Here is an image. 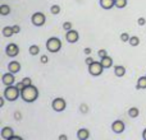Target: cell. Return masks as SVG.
I'll use <instances>...</instances> for the list:
<instances>
[{
  "instance_id": "6da1fadb",
  "label": "cell",
  "mask_w": 146,
  "mask_h": 140,
  "mask_svg": "<svg viewBox=\"0 0 146 140\" xmlns=\"http://www.w3.org/2000/svg\"><path fill=\"white\" fill-rule=\"evenodd\" d=\"M21 97L25 102H28V103H32L37 99L38 97V90L35 85H27V87L23 88V90L21 92Z\"/></svg>"
},
{
  "instance_id": "7a4b0ae2",
  "label": "cell",
  "mask_w": 146,
  "mask_h": 140,
  "mask_svg": "<svg viewBox=\"0 0 146 140\" xmlns=\"http://www.w3.org/2000/svg\"><path fill=\"white\" fill-rule=\"evenodd\" d=\"M19 96H21V90L17 88V85H8V87H5L4 97H5V99H8L9 102L17 101Z\"/></svg>"
},
{
  "instance_id": "3957f363",
  "label": "cell",
  "mask_w": 146,
  "mask_h": 140,
  "mask_svg": "<svg viewBox=\"0 0 146 140\" xmlns=\"http://www.w3.org/2000/svg\"><path fill=\"white\" fill-rule=\"evenodd\" d=\"M46 48H48V51L51 54L58 52L62 48V41L59 40L58 37H50L48 40V42H46Z\"/></svg>"
},
{
  "instance_id": "277c9868",
  "label": "cell",
  "mask_w": 146,
  "mask_h": 140,
  "mask_svg": "<svg viewBox=\"0 0 146 140\" xmlns=\"http://www.w3.org/2000/svg\"><path fill=\"white\" fill-rule=\"evenodd\" d=\"M104 71V66L101 65L100 61H94L91 65H88V73H90L92 77H99L101 75Z\"/></svg>"
},
{
  "instance_id": "5b68a950",
  "label": "cell",
  "mask_w": 146,
  "mask_h": 140,
  "mask_svg": "<svg viewBox=\"0 0 146 140\" xmlns=\"http://www.w3.org/2000/svg\"><path fill=\"white\" fill-rule=\"evenodd\" d=\"M45 20H46L45 14L41 13V12L35 13V14L31 17V22H32V24L36 26V27H41V26H44L45 24Z\"/></svg>"
},
{
  "instance_id": "8992f818",
  "label": "cell",
  "mask_w": 146,
  "mask_h": 140,
  "mask_svg": "<svg viewBox=\"0 0 146 140\" xmlns=\"http://www.w3.org/2000/svg\"><path fill=\"white\" fill-rule=\"evenodd\" d=\"M51 107H53V110L56 111V112H62V111H64L66 110V107H67L66 99L62 98V97L55 98V99L53 101V103H51Z\"/></svg>"
},
{
  "instance_id": "52a82bcc",
  "label": "cell",
  "mask_w": 146,
  "mask_h": 140,
  "mask_svg": "<svg viewBox=\"0 0 146 140\" xmlns=\"http://www.w3.org/2000/svg\"><path fill=\"white\" fill-rule=\"evenodd\" d=\"M5 54H7L9 58H15V56L19 54V47L15 43H9V45L5 47Z\"/></svg>"
},
{
  "instance_id": "ba28073f",
  "label": "cell",
  "mask_w": 146,
  "mask_h": 140,
  "mask_svg": "<svg viewBox=\"0 0 146 140\" xmlns=\"http://www.w3.org/2000/svg\"><path fill=\"white\" fill-rule=\"evenodd\" d=\"M1 80H3V84H4L5 87H8V85H13V84H14L15 77H14V74H13V73L9 71V73H5V74L3 75Z\"/></svg>"
},
{
  "instance_id": "9c48e42d",
  "label": "cell",
  "mask_w": 146,
  "mask_h": 140,
  "mask_svg": "<svg viewBox=\"0 0 146 140\" xmlns=\"http://www.w3.org/2000/svg\"><path fill=\"white\" fill-rule=\"evenodd\" d=\"M66 38H67V41H68L69 43H76L78 40H80V35H78L77 31L71 29V31H67Z\"/></svg>"
},
{
  "instance_id": "30bf717a",
  "label": "cell",
  "mask_w": 146,
  "mask_h": 140,
  "mask_svg": "<svg viewBox=\"0 0 146 140\" xmlns=\"http://www.w3.org/2000/svg\"><path fill=\"white\" fill-rule=\"evenodd\" d=\"M0 135H1V139L4 140H10L13 136V129L10 126H4L0 131Z\"/></svg>"
},
{
  "instance_id": "8fae6325",
  "label": "cell",
  "mask_w": 146,
  "mask_h": 140,
  "mask_svg": "<svg viewBox=\"0 0 146 140\" xmlns=\"http://www.w3.org/2000/svg\"><path fill=\"white\" fill-rule=\"evenodd\" d=\"M111 130H113L115 134L123 133V131H124V124H123V121H121V120L114 121V122L111 124Z\"/></svg>"
},
{
  "instance_id": "7c38bea8",
  "label": "cell",
  "mask_w": 146,
  "mask_h": 140,
  "mask_svg": "<svg viewBox=\"0 0 146 140\" xmlns=\"http://www.w3.org/2000/svg\"><path fill=\"white\" fill-rule=\"evenodd\" d=\"M8 69H9L10 73H13V74H17L18 71L21 70V64L18 63V61L13 60L9 63V65H8Z\"/></svg>"
},
{
  "instance_id": "4fadbf2b",
  "label": "cell",
  "mask_w": 146,
  "mask_h": 140,
  "mask_svg": "<svg viewBox=\"0 0 146 140\" xmlns=\"http://www.w3.org/2000/svg\"><path fill=\"white\" fill-rule=\"evenodd\" d=\"M100 5L103 9H111L113 7H115V0H100Z\"/></svg>"
},
{
  "instance_id": "5bb4252c",
  "label": "cell",
  "mask_w": 146,
  "mask_h": 140,
  "mask_svg": "<svg viewBox=\"0 0 146 140\" xmlns=\"http://www.w3.org/2000/svg\"><path fill=\"white\" fill-rule=\"evenodd\" d=\"M77 138L80 140H87L90 138V131L87 129H80L77 131Z\"/></svg>"
},
{
  "instance_id": "9a60e30c",
  "label": "cell",
  "mask_w": 146,
  "mask_h": 140,
  "mask_svg": "<svg viewBox=\"0 0 146 140\" xmlns=\"http://www.w3.org/2000/svg\"><path fill=\"white\" fill-rule=\"evenodd\" d=\"M100 63H101V65L104 66V69H108L113 65V59L109 58V56H105V58H101Z\"/></svg>"
},
{
  "instance_id": "2e32d148",
  "label": "cell",
  "mask_w": 146,
  "mask_h": 140,
  "mask_svg": "<svg viewBox=\"0 0 146 140\" xmlns=\"http://www.w3.org/2000/svg\"><path fill=\"white\" fill-rule=\"evenodd\" d=\"M114 74L117 75V77H123L124 74H126V68L124 66H122V65H117V66H114Z\"/></svg>"
},
{
  "instance_id": "e0dca14e",
  "label": "cell",
  "mask_w": 146,
  "mask_h": 140,
  "mask_svg": "<svg viewBox=\"0 0 146 140\" xmlns=\"http://www.w3.org/2000/svg\"><path fill=\"white\" fill-rule=\"evenodd\" d=\"M13 35H14L13 27H9V26H7V27L3 28V36H4V37H12Z\"/></svg>"
},
{
  "instance_id": "ac0fdd59",
  "label": "cell",
  "mask_w": 146,
  "mask_h": 140,
  "mask_svg": "<svg viewBox=\"0 0 146 140\" xmlns=\"http://www.w3.org/2000/svg\"><path fill=\"white\" fill-rule=\"evenodd\" d=\"M137 89H146V77H141L137 80Z\"/></svg>"
},
{
  "instance_id": "d6986e66",
  "label": "cell",
  "mask_w": 146,
  "mask_h": 140,
  "mask_svg": "<svg viewBox=\"0 0 146 140\" xmlns=\"http://www.w3.org/2000/svg\"><path fill=\"white\" fill-rule=\"evenodd\" d=\"M0 14H1V15L10 14V7H9V5H7V4L0 5Z\"/></svg>"
},
{
  "instance_id": "ffe728a7",
  "label": "cell",
  "mask_w": 146,
  "mask_h": 140,
  "mask_svg": "<svg viewBox=\"0 0 146 140\" xmlns=\"http://www.w3.org/2000/svg\"><path fill=\"white\" fill-rule=\"evenodd\" d=\"M139 113H140V111L137 107H132V108H129V111H128L129 117H132V118H136L137 116H139Z\"/></svg>"
},
{
  "instance_id": "44dd1931",
  "label": "cell",
  "mask_w": 146,
  "mask_h": 140,
  "mask_svg": "<svg viewBox=\"0 0 146 140\" xmlns=\"http://www.w3.org/2000/svg\"><path fill=\"white\" fill-rule=\"evenodd\" d=\"M38 52H40V47H38L37 45H32V46H30V54H31L32 56L38 55Z\"/></svg>"
},
{
  "instance_id": "7402d4cb",
  "label": "cell",
  "mask_w": 146,
  "mask_h": 140,
  "mask_svg": "<svg viewBox=\"0 0 146 140\" xmlns=\"http://www.w3.org/2000/svg\"><path fill=\"white\" fill-rule=\"evenodd\" d=\"M129 45L132 46V47H136V46L140 45V38L137 37V36H133V37L129 38Z\"/></svg>"
},
{
  "instance_id": "603a6c76",
  "label": "cell",
  "mask_w": 146,
  "mask_h": 140,
  "mask_svg": "<svg viewBox=\"0 0 146 140\" xmlns=\"http://www.w3.org/2000/svg\"><path fill=\"white\" fill-rule=\"evenodd\" d=\"M127 5V0H115V7L118 9H123Z\"/></svg>"
},
{
  "instance_id": "cb8c5ba5",
  "label": "cell",
  "mask_w": 146,
  "mask_h": 140,
  "mask_svg": "<svg viewBox=\"0 0 146 140\" xmlns=\"http://www.w3.org/2000/svg\"><path fill=\"white\" fill-rule=\"evenodd\" d=\"M50 13H51V14H54V15L59 14V13H60V7H59V5H51Z\"/></svg>"
},
{
  "instance_id": "d4e9b609",
  "label": "cell",
  "mask_w": 146,
  "mask_h": 140,
  "mask_svg": "<svg viewBox=\"0 0 146 140\" xmlns=\"http://www.w3.org/2000/svg\"><path fill=\"white\" fill-rule=\"evenodd\" d=\"M129 38L131 37H129V35L127 32H124V33H122L121 35V40L123 41V42H129Z\"/></svg>"
},
{
  "instance_id": "484cf974",
  "label": "cell",
  "mask_w": 146,
  "mask_h": 140,
  "mask_svg": "<svg viewBox=\"0 0 146 140\" xmlns=\"http://www.w3.org/2000/svg\"><path fill=\"white\" fill-rule=\"evenodd\" d=\"M63 29L64 31H71L72 29V23L71 22H64L63 23Z\"/></svg>"
},
{
  "instance_id": "4316f807",
  "label": "cell",
  "mask_w": 146,
  "mask_h": 140,
  "mask_svg": "<svg viewBox=\"0 0 146 140\" xmlns=\"http://www.w3.org/2000/svg\"><path fill=\"white\" fill-rule=\"evenodd\" d=\"M22 83L25 84V87H27V85H31V84H32V80H31V78H27V77H26V78H23V79H22Z\"/></svg>"
},
{
  "instance_id": "83f0119b",
  "label": "cell",
  "mask_w": 146,
  "mask_h": 140,
  "mask_svg": "<svg viewBox=\"0 0 146 140\" xmlns=\"http://www.w3.org/2000/svg\"><path fill=\"white\" fill-rule=\"evenodd\" d=\"M98 54H99V56H100V58H105V56H108V52H106V50H100Z\"/></svg>"
},
{
  "instance_id": "f1b7e54d",
  "label": "cell",
  "mask_w": 146,
  "mask_h": 140,
  "mask_svg": "<svg viewBox=\"0 0 146 140\" xmlns=\"http://www.w3.org/2000/svg\"><path fill=\"white\" fill-rule=\"evenodd\" d=\"M40 61H41V64H48V61H49L48 56H46V55H42V56H41V59H40Z\"/></svg>"
},
{
  "instance_id": "f546056e",
  "label": "cell",
  "mask_w": 146,
  "mask_h": 140,
  "mask_svg": "<svg viewBox=\"0 0 146 140\" xmlns=\"http://www.w3.org/2000/svg\"><path fill=\"white\" fill-rule=\"evenodd\" d=\"M137 23H139V26H145L146 24V19H145V18H139Z\"/></svg>"
},
{
  "instance_id": "4dcf8cb0",
  "label": "cell",
  "mask_w": 146,
  "mask_h": 140,
  "mask_svg": "<svg viewBox=\"0 0 146 140\" xmlns=\"http://www.w3.org/2000/svg\"><path fill=\"white\" fill-rule=\"evenodd\" d=\"M15 85H17V88L21 90V92H22V90H23V88H25V84H23V83H22V80H21L19 83H17V84H15Z\"/></svg>"
},
{
  "instance_id": "1f68e13d",
  "label": "cell",
  "mask_w": 146,
  "mask_h": 140,
  "mask_svg": "<svg viewBox=\"0 0 146 140\" xmlns=\"http://www.w3.org/2000/svg\"><path fill=\"white\" fill-rule=\"evenodd\" d=\"M92 63H94V59L91 58V56H87V58H86V64H87V65H91Z\"/></svg>"
},
{
  "instance_id": "d6a6232c",
  "label": "cell",
  "mask_w": 146,
  "mask_h": 140,
  "mask_svg": "<svg viewBox=\"0 0 146 140\" xmlns=\"http://www.w3.org/2000/svg\"><path fill=\"white\" fill-rule=\"evenodd\" d=\"M13 31H14V33H19V32H21V27H19L18 24L13 26Z\"/></svg>"
},
{
  "instance_id": "836d02e7",
  "label": "cell",
  "mask_w": 146,
  "mask_h": 140,
  "mask_svg": "<svg viewBox=\"0 0 146 140\" xmlns=\"http://www.w3.org/2000/svg\"><path fill=\"white\" fill-rule=\"evenodd\" d=\"M85 54H86V55H90V54H91V48L90 47H86L85 48Z\"/></svg>"
},
{
  "instance_id": "e575fe53",
  "label": "cell",
  "mask_w": 146,
  "mask_h": 140,
  "mask_svg": "<svg viewBox=\"0 0 146 140\" xmlns=\"http://www.w3.org/2000/svg\"><path fill=\"white\" fill-rule=\"evenodd\" d=\"M4 99H5V97L0 98V107H3V106H4Z\"/></svg>"
},
{
  "instance_id": "d590c367",
  "label": "cell",
  "mask_w": 146,
  "mask_h": 140,
  "mask_svg": "<svg viewBox=\"0 0 146 140\" xmlns=\"http://www.w3.org/2000/svg\"><path fill=\"white\" fill-rule=\"evenodd\" d=\"M13 139H15V140H22V138H21V136H17V135H13L10 140H13Z\"/></svg>"
},
{
  "instance_id": "8d00e7d4",
  "label": "cell",
  "mask_w": 146,
  "mask_h": 140,
  "mask_svg": "<svg viewBox=\"0 0 146 140\" xmlns=\"http://www.w3.org/2000/svg\"><path fill=\"white\" fill-rule=\"evenodd\" d=\"M59 139H60V140H67L68 138H67V135H60V136H59Z\"/></svg>"
},
{
  "instance_id": "74e56055",
  "label": "cell",
  "mask_w": 146,
  "mask_h": 140,
  "mask_svg": "<svg viewBox=\"0 0 146 140\" xmlns=\"http://www.w3.org/2000/svg\"><path fill=\"white\" fill-rule=\"evenodd\" d=\"M142 138H144V139L146 140V129L144 130V133H142Z\"/></svg>"
}]
</instances>
